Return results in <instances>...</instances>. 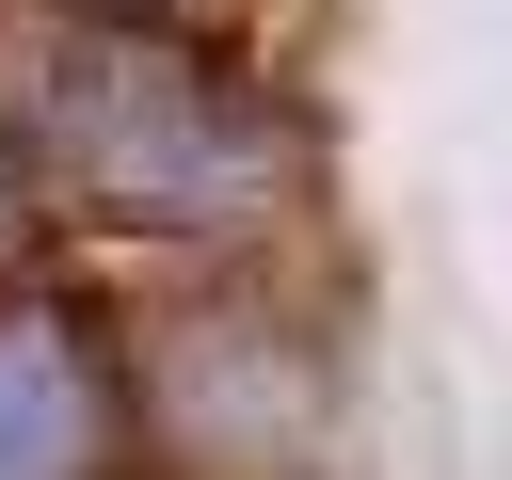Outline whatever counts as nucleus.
Instances as JSON below:
<instances>
[{"mask_svg": "<svg viewBox=\"0 0 512 480\" xmlns=\"http://www.w3.org/2000/svg\"><path fill=\"white\" fill-rule=\"evenodd\" d=\"M0 144L112 240L240 256L304 208V112L176 0H0Z\"/></svg>", "mask_w": 512, "mask_h": 480, "instance_id": "1", "label": "nucleus"}, {"mask_svg": "<svg viewBox=\"0 0 512 480\" xmlns=\"http://www.w3.org/2000/svg\"><path fill=\"white\" fill-rule=\"evenodd\" d=\"M112 336L64 288H0V480H112Z\"/></svg>", "mask_w": 512, "mask_h": 480, "instance_id": "2", "label": "nucleus"}, {"mask_svg": "<svg viewBox=\"0 0 512 480\" xmlns=\"http://www.w3.org/2000/svg\"><path fill=\"white\" fill-rule=\"evenodd\" d=\"M16 208H32V176H16V144H0V256H16Z\"/></svg>", "mask_w": 512, "mask_h": 480, "instance_id": "3", "label": "nucleus"}]
</instances>
